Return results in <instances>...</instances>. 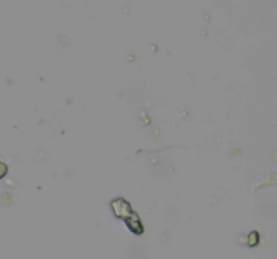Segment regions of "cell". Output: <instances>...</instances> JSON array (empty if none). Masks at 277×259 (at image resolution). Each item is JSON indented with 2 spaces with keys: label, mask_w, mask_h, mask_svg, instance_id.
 Returning a JSON list of instances; mask_svg holds the SVG:
<instances>
[{
  "label": "cell",
  "mask_w": 277,
  "mask_h": 259,
  "mask_svg": "<svg viewBox=\"0 0 277 259\" xmlns=\"http://www.w3.org/2000/svg\"><path fill=\"white\" fill-rule=\"evenodd\" d=\"M120 204H122V205H119V202L118 201L114 202V205H112L114 212H115L119 218H128V214L131 212V211H130V206H128L127 202H124L123 200H120Z\"/></svg>",
  "instance_id": "1"
}]
</instances>
